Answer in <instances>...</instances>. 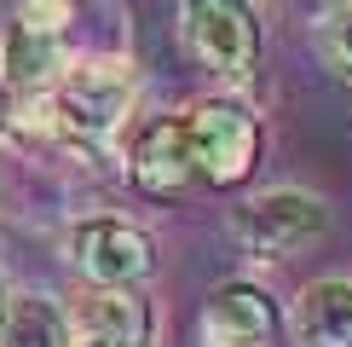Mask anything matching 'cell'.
Here are the masks:
<instances>
[{
  "label": "cell",
  "mask_w": 352,
  "mask_h": 347,
  "mask_svg": "<svg viewBox=\"0 0 352 347\" xmlns=\"http://www.w3.org/2000/svg\"><path fill=\"white\" fill-rule=\"evenodd\" d=\"M69 318H76V336H98V341H144L151 336V307L133 289H116V284H93Z\"/></svg>",
  "instance_id": "10"
},
{
  "label": "cell",
  "mask_w": 352,
  "mask_h": 347,
  "mask_svg": "<svg viewBox=\"0 0 352 347\" xmlns=\"http://www.w3.org/2000/svg\"><path fill=\"white\" fill-rule=\"evenodd\" d=\"M127 110H133V70L116 58H93V64H69L64 81L41 93L35 110H18V127H41L47 139L93 151V145H110L122 134Z\"/></svg>",
  "instance_id": "1"
},
{
  "label": "cell",
  "mask_w": 352,
  "mask_h": 347,
  "mask_svg": "<svg viewBox=\"0 0 352 347\" xmlns=\"http://www.w3.org/2000/svg\"><path fill=\"white\" fill-rule=\"evenodd\" d=\"M295 6H318V12H335V6H346V0H295Z\"/></svg>",
  "instance_id": "17"
},
{
  "label": "cell",
  "mask_w": 352,
  "mask_h": 347,
  "mask_svg": "<svg viewBox=\"0 0 352 347\" xmlns=\"http://www.w3.org/2000/svg\"><path fill=\"white\" fill-rule=\"evenodd\" d=\"M76 347H144V341H98V336H81Z\"/></svg>",
  "instance_id": "15"
},
{
  "label": "cell",
  "mask_w": 352,
  "mask_h": 347,
  "mask_svg": "<svg viewBox=\"0 0 352 347\" xmlns=\"http://www.w3.org/2000/svg\"><path fill=\"white\" fill-rule=\"evenodd\" d=\"M272 330L277 313L254 284H219L202 307V347H272Z\"/></svg>",
  "instance_id": "7"
},
{
  "label": "cell",
  "mask_w": 352,
  "mask_h": 347,
  "mask_svg": "<svg viewBox=\"0 0 352 347\" xmlns=\"http://www.w3.org/2000/svg\"><path fill=\"white\" fill-rule=\"evenodd\" d=\"M0 347H76V318L52 295H12L0 318Z\"/></svg>",
  "instance_id": "11"
},
{
  "label": "cell",
  "mask_w": 352,
  "mask_h": 347,
  "mask_svg": "<svg viewBox=\"0 0 352 347\" xmlns=\"http://www.w3.org/2000/svg\"><path fill=\"white\" fill-rule=\"evenodd\" d=\"M289 324H295L300 347H352V278L306 284Z\"/></svg>",
  "instance_id": "9"
},
{
  "label": "cell",
  "mask_w": 352,
  "mask_h": 347,
  "mask_svg": "<svg viewBox=\"0 0 352 347\" xmlns=\"http://www.w3.org/2000/svg\"><path fill=\"white\" fill-rule=\"evenodd\" d=\"M69 260L87 284H116L133 289L139 278L156 272V243L144 238L139 226L116 220V214H93V220L69 226Z\"/></svg>",
  "instance_id": "5"
},
{
  "label": "cell",
  "mask_w": 352,
  "mask_h": 347,
  "mask_svg": "<svg viewBox=\"0 0 352 347\" xmlns=\"http://www.w3.org/2000/svg\"><path fill=\"white\" fill-rule=\"evenodd\" d=\"M6 307H12V284H6V272H0V318H6Z\"/></svg>",
  "instance_id": "16"
},
{
  "label": "cell",
  "mask_w": 352,
  "mask_h": 347,
  "mask_svg": "<svg viewBox=\"0 0 352 347\" xmlns=\"http://www.w3.org/2000/svg\"><path fill=\"white\" fill-rule=\"evenodd\" d=\"M318 47H324L329 70L352 87V0H346V6H335L329 18H324V29H318Z\"/></svg>",
  "instance_id": "12"
},
{
  "label": "cell",
  "mask_w": 352,
  "mask_h": 347,
  "mask_svg": "<svg viewBox=\"0 0 352 347\" xmlns=\"http://www.w3.org/2000/svg\"><path fill=\"white\" fill-rule=\"evenodd\" d=\"M127 174H133V185H139L144 197H179L190 180H202L185 116H151L144 127H133Z\"/></svg>",
  "instance_id": "6"
},
{
  "label": "cell",
  "mask_w": 352,
  "mask_h": 347,
  "mask_svg": "<svg viewBox=\"0 0 352 347\" xmlns=\"http://www.w3.org/2000/svg\"><path fill=\"white\" fill-rule=\"evenodd\" d=\"M12 23L47 29V35H64V29L76 23V0H12Z\"/></svg>",
  "instance_id": "13"
},
{
  "label": "cell",
  "mask_w": 352,
  "mask_h": 347,
  "mask_svg": "<svg viewBox=\"0 0 352 347\" xmlns=\"http://www.w3.org/2000/svg\"><path fill=\"white\" fill-rule=\"evenodd\" d=\"M231 231H237L243 255L283 260V255L306 249L312 238H324V231H329V209L312 191H266V197H248L237 209Z\"/></svg>",
  "instance_id": "4"
},
{
  "label": "cell",
  "mask_w": 352,
  "mask_h": 347,
  "mask_svg": "<svg viewBox=\"0 0 352 347\" xmlns=\"http://www.w3.org/2000/svg\"><path fill=\"white\" fill-rule=\"evenodd\" d=\"M185 47L208 76L243 87L260 58V23L248 0H185Z\"/></svg>",
  "instance_id": "3"
},
{
  "label": "cell",
  "mask_w": 352,
  "mask_h": 347,
  "mask_svg": "<svg viewBox=\"0 0 352 347\" xmlns=\"http://www.w3.org/2000/svg\"><path fill=\"white\" fill-rule=\"evenodd\" d=\"M12 127H18V105H12V87L0 81V139H6Z\"/></svg>",
  "instance_id": "14"
},
{
  "label": "cell",
  "mask_w": 352,
  "mask_h": 347,
  "mask_svg": "<svg viewBox=\"0 0 352 347\" xmlns=\"http://www.w3.org/2000/svg\"><path fill=\"white\" fill-rule=\"evenodd\" d=\"M69 70V52H64V35H47V29H23V23H6L0 35V81L12 93H52Z\"/></svg>",
  "instance_id": "8"
},
{
  "label": "cell",
  "mask_w": 352,
  "mask_h": 347,
  "mask_svg": "<svg viewBox=\"0 0 352 347\" xmlns=\"http://www.w3.org/2000/svg\"><path fill=\"white\" fill-rule=\"evenodd\" d=\"M190 122V151H197V174L208 185H243L254 174L260 156V116L243 105L237 93H214L202 98Z\"/></svg>",
  "instance_id": "2"
}]
</instances>
